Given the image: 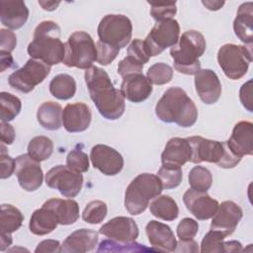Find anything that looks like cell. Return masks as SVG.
Returning a JSON list of instances; mask_svg holds the SVG:
<instances>
[{
    "mask_svg": "<svg viewBox=\"0 0 253 253\" xmlns=\"http://www.w3.org/2000/svg\"><path fill=\"white\" fill-rule=\"evenodd\" d=\"M53 151V142L50 138L39 135L32 138L28 145V154L35 160L41 162L48 159Z\"/></svg>",
    "mask_w": 253,
    "mask_h": 253,
    "instance_id": "cell-33",
    "label": "cell"
},
{
    "mask_svg": "<svg viewBox=\"0 0 253 253\" xmlns=\"http://www.w3.org/2000/svg\"><path fill=\"white\" fill-rule=\"evenodd\" d=\"M127 55L133 57L142 64L148 62L149 60V55L146 51L144 42L140 39H135L130 42L129 46L127 47Z\"/></svg>",
    "mask_w": 253,
    "mask_h": 253,
    "instance_id": "cell-47",
    "label": "cell"
},
{
    "mask_svg": "<svg viewBox=\"0 0 253 253\" xmlns=\"http://www.w3.org/2000/svg\"><path fill=\"white\" fill-rule=\"evenodd\" d=\"M191 148L192 156L190 162L201 163L211 162L217 164L220 168H233L241 160L240 157L234 155L228 148L226 141H217L207 139L202 136L187 137Z\"/></svg>",
    "mask_w": 253,
    "mask_h": 253,
    "instance_id": "cell-5",
    "label": "cell"
},
{
    "mask_svg": "<svg viewBox=\"0 0 253 253\" xmlns=\"http://www.w3.org/2000/svg\"><path fill=\"white\" fill-rule=\"evenodd\" d=\"M84 78L99 113L107 120L121 118L125 112V98L121 90L114 87L108 73L98 66H91L85 71Z\"/></svg>",
    "mask_w": 253,
    "mask_h": 253,
    "instance_id": "cell-1",
    "label": "cell"
},
{
    "mask_svg": "<svg viewBox=\"0 0 253 253\" xmlns=\"http://www.w3.org/2000/svg\"><path fill=\"white\" fill-rule=\"evenodd\" d=\"M45 184L57 190L63 197L74 198L82 189L83 176L68 166L57 165L47 171Z\"/></svg>",
    "mask_w": 253,
    "mask_h": 253,
    "instance_id": "cell-12",
    "label": "cell"
},
{
    "mask_svg": "<svg viewBox=\"0 0 253 253\" xmlns=\"http://www.w3.org/2000/svg\"><path fill=\"white\" fill-rule=\"evenodd\" d=\"M154 250L135 242V240L123 242L114 239L103 240L97 249L98 252H147Z\"/></svg>",
    "mask_w": 253,
    "mask_h": 253,
    "instance_id": "cell-35",
    "label": "cell"
},
{
    "mask_svg": "<svg viewBox=\"0 0 253 253\" xmlns=\"http://www.w3.org/2000/svg\"><path fill=\"white\" fill-rule=\"evenodd\" d=\"M27 51L31 58L51 66L63 60L64 43L60 40V28L53 21L40 23L34 32V39Z\"/></svg>",
    "mask_w": 253,
    "mask_h": 253,
    "instance_id": "cell-3",
    "label": "cell"
},
{
    "mask_svg": "<svg viewBox=\"0 0 253 253\" xmlns=\"http://www.w3.org/2000/svg\"><path fill=\"white\" fill-rule=\"evenodd\" d=\"M242 244L239 241L231 240L223 242V252H241Z\"/></svg>",
    "mask_w": 253,
    "mask_h": 253,
    "instance_id": "cell-54",
    "label": "cell"
},
{
    "mask_svg": "<svg viewBox=\"0 0 253 253\" xmlns=\"http://www.w3.org/2000/svg\"><path fill=\"white\" fill-rule=\"evenodd\" d=\"M143 68V64L139 62L138 60L134 59L133 57L127 55L124 59H122L119 64H118V73L122 76L125 77L129 74H134V73H141Z\"/></svg>",
    "mask_w": 253,
    "mask_h": 253,
    "instance_id": "cell-46",
    "label": "cell"
},
{
    "mask_svg": "<svg viewBox=\"0 0 253 253\" xmlns=\"http://www.w3.org/2000/svg\"><path fill=\"white\" fill-rule=\"evenodd\" d=\"M159 177L163 189H174L180 185L183 178L182 169L180 166L172 164H162L158 170Z\"/></svg>",
    "mask_w": 253,
    "mask_h": 253,
    "instance_id": "cell-37",
    "label": "cell"
},
{
    "mask_svg": "<svg viewBox=\"0 0 253 253\" xmlns=\"http://www.w3.org/2000/svg\"><path fill=\"white\" fill-rule=\"evenodd\" d=\"M108 212L106 203L103 201L95 200L90 202L82 212V218L84 221L90 224H98L102 222Z\"/></svg>",
    "mask_w": 253,
    "mask_h": 253,
    "instance_id": "cell-38",
    "label": "cell"
},
{
    "mask_svg": "<svg viewBox=\"0 0 253 253\" xmlns=\"http://www.w3.org/2000/svg\"><path fill=\"white\" fill-rule=\"evenodd\" d=\"M253 4L246 2L239 6L233 22V30L236 37L246 44H252L253 25Z\"/></svg>",
    "mask_w": 253,
    "mask_h": 253,
    "instance_id": "cell-27",
    "label": "cell"
},
{
    "mask_svg": "<svg viewBox=\"0 0 253 253\" xmlns=\"http://www.w3.org/2000/svg\"><path fill=\"white\" fill-rule=\"evenodd\" d=\"M50 72V66L38 59H29L26 64L14 71L8 78L9 85L22 92L29 93L42 83Z\"/></svg>",
    "mask_w": 253,
    "mask_h": 253,
    "instance_id": "cell-11",
    "label": "cell"
},
{
    "mask_svg": "<svg viewBox=\"0 0 253 253\" xmlns=\"http://www.w3.org/2000/svg\"><path fill=\"white\" fill-rule=\"evenodd\" d=\"M155 114L160 121L182 127L192 126L198 119L195 103L180 87H171L163 93L155 106Z\"/></svg>",
    "mask_w": 253,
    "mask_h": 253,
    "instance_id": "cell-2",
    "label": "cell"
},
{
    "mask_svg": "<svg viewBox=\"0 0 253 253\" xmlns=\"http://www.w3.org/2000/svg\"><path fill=\"white\" fill-rule=\"evenodd\" d=\"M39 124L45 129L57 130L62 123V108L59 104L48 101L42 103L37 112Z\"/></svg>",
    "mask_w": 253,
    "mask_h": 253,
    "instance_id": "cell-29",
    "label": "cell"
},
{
    "mask_svg": "<svg viewBox=\"0 0 253 253\" xmlns=\"http://www.w3.org/2000/svg\"><path fill=\"white\" fill-rule=\"evenodd\" d=\"M225 236L216 230L211 229L203 238L201 243V252L203 253H220L223 252V239Z\"/></svg>",
    "mask_w": 253,
    "mask_h": 253,
    "instance_id": "cell-40",
    "label": "cell"
},
{
    "mask_svg": "<svg viewBox=\"0 0 253 253\" xmlns=\"http://www.w3.org/2000/svg\"><path fill=\"white\" fill-rule=\"evenodd\" d=\"M29 18V9L21 0H2L0 2V20L5 27L17 30L22 28Z\"/></svg>",
    "mask_w": 253,
    "mask_h": 253,
    "instance_id": "cell-23",
    "label": "cell"
},
{
    "mask_svg": "<svg viewBox=\"0 0 253 253\" xmlns=\"http://www.w3.org/2000/svg\"><path fill=\"white\" fill-rule=\"evenodd\" d=\"M0 65H1V72L5 71L7 68H11L15 65L13 57L11 53H4L0 52Z\"/></svg>",
    "mask_w": 253,
    "mask_h": 253,
    "instance_id": "cell-53",
    "label": "cell"
},
{
    "mask_svg": "<svg viewBox=\"0 0 253 253\" xmlns=\"http://www.w3.org/2000/svg\"><path fill=\"white\" fill-rule=\"evenodd\" d=\"M15 139L14 127L8 123H1V141L5 144H12Z\"/></svg>",
    "mask_w": 253,
    "mask_h": 253,
    "instance_id": "cell-51",
    "label": "cell"
},
{
    "mask_svg": "<svg viewBox=\"0 0 253 253\" xmlns=\"http://www.w3.org/2000/svg\"><path fill=\"white\" fill-rule=\"evenodd\" d=\"M43 205L55 212L59 224L69 225L79 218V206L72 199L62 200L53 198L47 200Z\"/></svg>",
    "mask_w": 253,
    "mask_h": 253,
    "instance_id": "cell-28",
    "label": "cell"
},
{
    "mask_svg": "<svg viewBox=\"0 0 253 253\" xmlns=\"http://www.w3.org/2000/svg\"><path fill=\"white\" fill-rule=\"evenodd\" d=\"M195 87L200 99L207 105L216 103L221 95L220 81L211 69H200L195 74Z\"/></svg>",
    "mask_w": 253,
    "mask_h": 253,
    "instance_id": "cell-18",
    "label": "cell"
},
{
    "mask_svg": "<svg viewBox=\"0 0 253 253\" xmlns=\"http://www.w3.org/2000/svg\"><path fill=\"white\" fill-rule=\"evenodd\" d=\"M192 148L187 138L173 137L168 140L161 154L162 164L183 166L191 160Z\"/></svg>",
    "mask_w": 253,
    "mask_h": 253,
    "instance_id": "cell-25",
    "label": "cell"
},
{
    "mask_svg": "<svg viewBox=\"0 0 253 253\" xmlns=\"http://www.w3.org/2000/svg\"><path fill=\"white\" fill-rule=\"evenodd\" d=\"M24 220L22 212L12 205H1L0 211V233L11 234L18 230Z\"/></svg>",
    "mask_w": 253,
    "mask_h": 253,
    "instance_id": "cell-32",
    "label": "cell"
},
{
    "mask_svg": "<svg viewBox=\"0 0 253 253\" xmlns=\"http://www.w3.org/2000/svg\"><path fill=\"white\" fill-rule=\"evenodd\" d=\"M175 251H178V252H181V251L182 252H198L199 251L198 243L194 239L180 240L179 242H177V247H176Z\"/></svg>",
    "mask_w": 253,
    "mask_h": 253,
    "instance_id": "cell-52",
    "label": "cell"
},
{
    "mask_svg": "<svg viewBox=\"0 0 253 253\" xmlns=\"http://www.w3.org/2000/svg\"><path fill=\"white\" fill-rule=\"evenodd\" d=\"M146 77L151 82V84L164 85L172 80L173 69L166 63L157 62L148 68Z\"/></svg>",
    "mask_w": 253,
    "mask_h": 253,
    "instance_id": "cell-39",
    "label": "cell"
},
{
    "mask_svg": "<svg viewBox=\"0 0 253 253\" xmlns=\"http://www.w3.org/2000/svg\"><path fill=\"white\" fill-rule=\"evenodd\" d=\"M98 243V233L92 229L81 228L69 234L61 245L60 252L85 253L95 249Z\"/></svg>",
    "mask_w": 253,
    "mask_h": 253,
    "instance_id": "cell-24",
    "label": "cell"
},
{
    "mask_svg": "<svg viewBox=\"0 0 253 253\" xmlns=\"http://www.w3.org/2000/svg\"><path fill=\"white\" fill-rule=\"evenodd\" d=\"M39 4L42 6V8L45 11H53L57 8V6L60 4V2H54V1H39Z\"/></svg>",
    "mask_w": 253,
    "mask_h": 253,
    "instance_id": "cell-56",
    "label": "cell"
},
{
    "mask_svg": "<svg viewBox=\"0 0 253 253\" xmlns=\"http://www.w3.org/2000/svg\"><path fill=\"white\" fill-rule=\"evenodd\" d=\"M61 245L58 240H53V239H45L40 242L35 249L36 253H45V252H60Z\"/></svg>",
    "mask_w": 253,
    "mask_h": 253,
    "instance_id": "cell-50",
    "label": "cell"
},
{
    "mask_svg": "<svg viewBox=\"0 0 253 253\" xmlns=\"http://www.w3.org/2000/svg\"><path fill=\"white\" fill-rule=\"evenodd\" d=\"M206 47L205 37L200 32L195 30L185 32L170 49L174 68L180 73L195 75L201 69L199 57L204 54Z\"/></svg>",
    "mask_w": 253,
    "mask_h": 253,
    "instance_id": "cell-4",
    "label": "cell"
},
{
    "mask_svg": "<svg viewBox=\"0 0 253 253\" xmlns=\"http://www.w3.org/2000/svg\"><path fill=\"white\" fill-rule=\"evenodd\" d=\"M99 232L110 239L129 242L138 237V226L136 222L127 216H117L103 224Z\"/></svg>",
    "mask_w": 253,
    "mask_h": 253,
    "instance_id": "cell-17",
    "label": "cell"
},
{
    "mask_svg": "<svg viewBox=\"0 0 253 253\" xmlns=\"http://www.w3.org/2000/svg\"><path fill=\"white\" fill-rule=\"evenodd\" d=\"M251 47V45L225 43L218 49L217 61L227 78L238 80L247 73L252 61Z\"/></svg>",
    "mask_w": 253,
    "mask_h": 253,
    "instance_id": "cell-8",
    "label": "cell"
},
{
    "mask_svg": "<svg viewBox=\"0 0 253 253\" xmlns=\"http://www.w3.org/2000/svg\"><path fill=\"white\" fill-rule=\"evenodd\" d=\"M162 189V183L157 175L150 173L137 175L129 183L125 193L126 211L132 215L142 213L149 205L150 200L159 196Z\"/></svg>",
    "mask_w": 253,
    "mask_h": 253,
    "instance_id": "cell-6",
    "label": "cell"
},
{
    "mask_svg": "<svg viewBox=\"0 0 253 253\" xmlns=\"http://www.w3.org/2000/svg\"><path fill=\"white\" fill-rule=\"evenodd\" d=\"M12 236L11 234L6 233H0V250L5 251L7 247H9L12 244Z\"/></svg>",
    "mask_w": 253,
    "mask_h": 253,
    "instance_id": "cell-55",
    "label": "cell"
},
{
    "mask_svg": "<svg viewBox=\"0 0 253 253\" xmlns=\"http://www.w3.org/2000/svg\"><path fill=\"white\" fill-rule=\"evenodd\" d=\"M66 164L71 169L84 173L89 169V157L80 149L71 150L66 157Z\"/></svg>",
    "mask_w": 253,
    "mask_h": 253,
    "instance_id": "cell-42",
    "label": "cell"
},
{
    "mask_svg": "<svg viewBox=\"0 0 253 253\" xmlns=\"http://www.w3.org/2000/svg\"><path fill=\"white\" fill-rule=\"evenodd\" d=\"M199 230L198 221L193 218L185 217L177 225V235L180 240L193 239Z\"/></svg>",
    "mask_w": 253,
    "mask_h": 253,
    "instance_id": "cell-43",
    "label": "cell"
},
{
    "mask_svg": "<svg viewBox=\"0 0 253 253\" xmlns=\"http://www.w3.org/2000/svg\"><path fill=\"white\" fill-rule=\"evenodd\" d=\"M149 210L152 215L166 221H172L179 215V209L176 202L166 195L154 198L150 203Z\"/></svg>",
    "mask_w": 253,
    "mask_h": 253,
    "instance_id": "cell-30",
    "label": "cell"
},
{
    "mask_svg": "<svg viewBox=\"0 0 253 253\" xmlns=\"http://www.w3.org/2000/svg\"><path fill=\"white\" fill-rule=\"evenodd\" d=\"M58 223L55 212L48 207L42 205L36 210L30 218V231L35 235H45L52 232Z\"/></svg>",
    "mask_w": 253,
    "mask_h": 253,
    "instance_id": "cell-26",
    "label": "cell"
},
{
    "mask_svg": "<svg viewBox=\"0 0 253 253\" xmlns=\"http://www.w3.org/2000/svg\"><path fill=\"white\" fill-rule=\"evenodd\" d=\"M0 118L1 123H8L14 120L21 112V100L8 92H1L0 94Z\"/></svg>",
    "mask_w": 253,
    "mask_h": 253,
    "instance_id": "cell-34",
    "label": "cell"
},
{
    "mask_svg": "<svg viewBox=\"0 0 253 253\" xmlns=\"http://www.w3.org/2000/svg\"><path fill=\"white\" fill-rule=\"evenodd\" d=\"M90 159L93 167L107 176L119 174L124 167L122 154L106 144H96L91 148Z\"/></svg>",
    "mask_w": 253,
    "mask_h": 253,
    "instance_id": "cell-14",
    "label": "cell"
},
{
    "mask_svg": "<svg viewBox=\"0 0 253 253\" xmlns=\"http://www.w3.org/2000/svg\"><path fill=\"white\" fill-rule=\"evenodd\" d=\"M145 232L150 245L157 251L173 252L177 240L169 225L157 220H150L145 226Z\"/></svg>",
    "mask_w": 253,
    "mask_h": 253,
    "instance_id": "cell-22",
    "label": "cell"
},
{
    "mask_svg": "<svg viewBox=\"0 0 253 253\" xmlns=\"http://www.w3.org/2000/svg\"><path fill=\"white\" fill-rule=\"evenodd\" d=\"M243 216L241 208L232 201H225L218 205L212 216L211 229L221 232L225 237L231 235Z\"/></svg>",
    "mask_w": 253,
    "mask_h": 253,
    "instance_id": "cell-15",
    "label": "cell"
},
{
    "mask_svg": "<svg viewBox=\"0 0 253 253\" xmlns=\"http://www.w3.org/2000/svg\"><path fill=\"white\" fill-rule=\"evenodd\" d=\"M150 5V15L156 21H162L167 19H173L177 12L176 2L159 3V2H147Z\"/></svg>",
    "mask_w": 253,
    "mask_h": 253,
    "instance_id": "cell-41",
    "label": "cell"
},
{
    "mask_svg": "<svg viewBox=\"0 0 253 253\" xmlns=\"http://www.w3.org/2000/svg\"><path fill=\"white\" fill-rule=\"evenodd\" d=\"M230 151L242 158L244 155L253 154V125L247 121L237 123L230 137L226 141Z\"/></svg>",
    "mask_w": 253,
    "mask_h": 253,
    "instance_id": "cell-20",
    "label": "cell"
},
{
    "mask_svg": "<svg viewBox=\"0 0 253 253\" xmlns=\"http://www.w3.org/2000/svg\"><path fill=\"white\" fill-rule=\"evenodd\" d=\"M239 98L242 106L248 111L252 112V80L244 83L239 91Z\"/></svg>",
    "mask_w": 253,
    "mask_h": 253,
    "instance_id": "cell-49",
    "label": "cell"
},
{
    "mask_svg": "<svg viewBox=\"0 0 253 253\" xmlns=\"http://www.w3.org/2000/svg\"><path fill=\"white\" fill-rule=\"evenodd\" d=\"M97 47V60L102 65L110 64L119 54L120 49L113 47L107 43H104L100 41L96 43Z\"/></svg>",
    "mask_w": 253,
    "mask_h": 253,
    "instance_id": "cell-44",
    "label": "cell"
},
{
    "mask_svg": "<svg viewBox=\"0 0 253 253\" xmlns=\"http://www.w3.org/2000/svg\"><path fill=\"white\" fill-rule=\"evenodd\" d=\"M209 10H211V11H216L218 9H220L224 2H212V1H203L202 2Z\"/></svg>",
    "mask_w": 253,
    "mask_h": 253,
    "instance_id": "cell-57",
    "label": "cell"
},
{
    "mask_svg": "<svg viewBox=\"0 0 253 253\" xmlns=\"http://www.w3.org/2000/svg\"><path fill=\"white\" fill-rule=\"evenodd\" d=\"M189 184L191 189L199 192H207L212 183L211 171L203 166H195L189 172Z\"/></svg>",
    "mask_w": 253,
    "mask_h": 253,
    "instance_id": "cell-36",
    "label": "cell"
},
{
    "mask_svg": "<svg viewBox=\"0 0 253 253\" xmlns=\"http://www.w3.org/2000/svg\"><path fill=\"white\" fill-rule=\"evenodd\" d=\"M183 202L187 210L199 220L211 218L218 208V202L209 196L207 192H199L189 189L183 196Z\"/></svg>",
    "mask_w": 253,
    "mask_h": 253,
    "instance_id": "cell-16",
    "label": "cell"
},
{
    "mask_svg": "<svg viewBox=\"0 0 253 253\" xmlns=\"http://www.w3.org/2000/svg\"><path fill=\"white\" fill-rule=\"evenodd\" d=\"M121 92L129 102L141 103L152 93V84L142 73L129 74L123 77Z\"/></svg>",
    "mask_w": 253,
    "mask_h": 253,
    "instance_id": "cell-21",
    "label": "cell"
},
{
    "mask_svg": "<svg viewBox=\"0 0 253 253\" xmlns=\"http://www.w3.org/2000/svg\"><path fill=\"white\" fill-rule=\"evenodd\" d=\"M179 36L180 26L175 19L156 22L143 41L149 57L156 56L167 47L174 46L179 41Z\"/></svg>",
    "mask_w": 253,
    "mask_h": 253,
    "instance_id": "cell-10",
    "label": "cell"
},
{
    "mask_svg": "<svg viewBox=\"0 0 253 253\" xmlns=\"http://www.w3.org/2000/svg\"><path fill=\"white\" fill-rule=\"evenodd\" d=\"M97 32L100 42L121 49L131 39L132 24L125 15L109 14L100 21Z\"/></svg>",
    "mask_w": 253,
    "mask_h": 253,
    "instance_id": "cell-9",
    "label": "cell"
},
{
    "mask_svg": "<svg viewBox=\"0 0 253 253\" xmlns=\"http://www.w3.org/2000/svg\"><path fill=\"white\" fill-rule=\"evenodd\" d=\"M15 160V174L20 186L28 192L38 190L43 180V173L40 162L33 159L29 154H21Z\"/></svg>",
    "mask_w": 253,
    "mask_h": 253,
    "instance_id": "cell-13",
    "label": "cell"
},
{
    "mask_svg": "<svg viewBox=\"0 0 253 253\" xmlns=\"http://www.w3.org/2000/svg\"><path fill=\"white\" fill-rule=\"evenodd\" d=\"M50 94L58 100H68L75 95L76 82L68 74H58L49 83Z\"/></svg>",
    "mask_w": 253,
    "mask_h": 253,
    "instance_id": "cell-31",
    "label": "cell"
},
{
    "mask_svg": "<svg viewBox=\"0 0 253 253\" xmlns=\"http://www.w3.org/2000/svg\"><path fill=\"white\" fill-rule=\"evenodd\" d=\"M0 149V177L1 179H7L15 172L16 160L8 155L4 143H1Z\"/></svg>",
    "mask_w": 253,
    "mask_h": 253,
    "instance_id": "cell-45",
    "label": "cell"
},
{
    "mask_svg": "<svg viewBox=\"0 0 253 253\" xmlns=\"http://www.w3.org/2000/svg\"><path fill=\"white\" fill-rule=\"evenodd\" d=\"M64 49L62 62L68 67L87 70L97 60L96 44L92 37L84 31H77L71 34L64 43Z\"/></svg>",
    "mask_w": 253,
    "mask_h": 253,
    "instance_id": "cell-7",
    "label": "cell"
},
{
    "mask_svg": "<svg viewBox=\"0 0 253 253\" xmlns=\"http://www.w3.org/2000/svg\"><path fill=\"white\" fill-rule=\"evenodd\" d=\"M92 120V113L84 103L68 104L62 111V124L68 132H81L86 130Z\"/></svg>",
    "mask_w": 253,
    "mask_h": 253,
    "instance_id": "cell-19",
    "label": "cell"
},
{
    "mask_svg": "<svg viewBox=\"0 0 253 253\" xmlns=\"http://www.w3.org/2000/svg\"><path fill=\"white\" fill-rule=\"evenodd\" d=\"M17 44L16 35L6 29L0 30V52L11 53Z\"/></svg>",
    "mask_w": 253,
    "mask_h": 253,
    "instance_id": "cell-48",
    "label": "cell"
}]
</instances>
